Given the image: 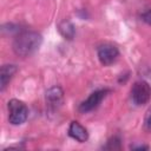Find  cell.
<instances>
[{"label":"cell","mask_w":151,"mask_h":151,"mask_svg":"<svg viewBox=\"0 0 151 151\" xmlns=\"http://www.w3.org/2000/svg\"><path fill=\"white\" fill-rule=\"evenodd\" d=\"M42 37L34 31H22L19 32L12 44L13 52L21 58H27L33 55L41 46Z\"/></svg>","instance_id":"cell-1"},{"label":"cell","mask_w":151,"mask_h":151,"mask_svg":"<svg viewBox=\"0 0 151 151\" xmlns=\"http://www.w3.org/2000/svg\"><path fill=\"white\" fill-rule=\"evenodd\" d=\"M8 109V123L12 125H21L28 118L27 105L19 99H11L7 103Z\"/></svg>","instance_id":"cell-2"},{"label":"cell","mask_w":151,"mask_h":151,"mask_svg":"<svg viewBox=\"0 0 151 151\" xmlns=\"http://www.w3.org/2000/svg\"><path fill=\"white\" fill-rule=\"evenodd\" d=\"M131 99L134 105L142 106L151 99V86L145 80H137L131 87Z\"/></svg>","instance_id":"cell-3"},{"label":"cell","mask_w":151,"mask_h":151,"mask_svg":"<svg viewBox=\"0 0 151 151\" xmlns=\"http://www.w3.org/2000/svg\"><path fill=\"white\" fill-rule=\"evenodd\" d=\"M110 92L109 88H99L96 90L94 92H92L85 100H83L78 107L80 113H88L93 110H96L100 103L105 99V97L107 96V93Z\"/></svg>","instance_id":"cell-4"},{"label":"cell","mask_w":151,"mask_h":151,"mask_svg":"<svg viewBox=\"0 0 151 151\" xmlns=\"http://www.w3.org/2000/svg\"><path fill=\"white\" fill-rule=\"evenodd\" d=\"M97 55L103 66H109L113 64L119 57V50L116 45L111 42H104L98 46Z\"/></svg>","instance_id":"cell-5"},{"label":"cell","mask_w":151,"mask_h":151,"mask_svg":"<svg viewBox=\"0 0 151 151\" xmlns=\"http://www.w3.org/2000/svg\"><path fill=\"white\" fill-rule=\"evenodd\" d=\"M45 101L48 111H58L64 103V91L60 86H52L45 92Z\"/></svg>","instance_id":"cell-6"},{"label":"cell","mask_w":151,"mask_h":151,"mask_svg":"<svg viewBox=\"0 0 151 151\" xmlns=\"http://www.w3.org/2000/svg\"><path fill=\"white\" fill-rule=\"evenodd\" d=\"M67 133H68V136H70L72 139L77 140V142H79V143H85V142H87V139H88V132H87L86 127L83 126V125H81L79 122H77V120L71 122V124H70V126H68V130H67Z\"/></svg>","instance_id":"cell-7"},{"label":"cell","mask_w":151,"mask_h":151,"mask_svg":"<svg viewBox=\"0 0 151 151\" xmlns=\"http://www.w3.org/2000/svg\"><path fill=\"white\" fill-rule=\"evenodd\" d=\"M18 67L14 64H4L0 68V91L4 92L14 74L17 73Z\"/></svg>","instance_id":"cell-8"},{"label":"cell","mask_w":151,"mask_h":151,"mask_svg":"<svg viewBox=\"0 0 151 151\" xmlns=\"http://www.w3.org/2000/svg\"><path fill=\"white\" fill-rule=\"evenodd\" d=\"M58 29L60 32V34L65 38V39H73L74 37V33H76V29H74V26L71 21L68 20H63L59 25H58Z\"/></svg>","instance_id":"cell-9"},{"label":"cell","mask_w":151,"mask_h":151,"mask_svg":"<svg viewBox=\"0 0 151 151\" xmlns=\"http://www.w3.org/2000/svg\"><path fill=\"white\" fill-rule=\"evenodd\" d=\"M120 147H122V145H120V138L117 137V136L111 137L107 140L106 145L103 146V149H106V150H120Z\"/></svg>","instance_id":"cell-10"},{"label":"cell","mask_w":151,"mask_h":151,"mask_svg":"<svg viewBox=\"0 0 151 151\" xmlns=\"http://www.w3.org/2000/svg\"><path fill=\"white\" fill-rule=\"evenodd\" d=\"M144 129L147 132H151V107L146 111L144 117Z\"/></svg>","instance_id":"cell-11"},{"label":"cell","mask_w":151,"mask_h":151,"mask_svg":"<svg viewBox=\"0 0 151 151\" xmlns=\"http://www.w3.org/2000/svg\"><path fill=\"white\" fill-rule=\"evenodd\" d=\"M140 19H142L145 24H147V25L151 26V8L145 9V11L140 14Z\"/></svg>","instance_id":"cell-12"},{"label":"cell","mask_w":151,"mask_h":151,"mask_svg":"<svg viewBox=\"0 0 151 151\" xmlns=\"http://www.w3.org/2000/svg\"><path fill=\"white\" fill-rule=\"evenodd\" d=\"M130 149L131 150H149L150 146L149 145H144V144H136V145H131Z\"/></svg>","instance_id":"cell-13"}]
</instances>
